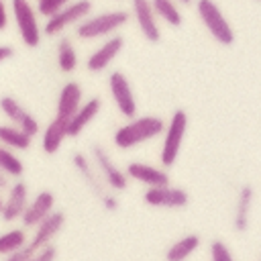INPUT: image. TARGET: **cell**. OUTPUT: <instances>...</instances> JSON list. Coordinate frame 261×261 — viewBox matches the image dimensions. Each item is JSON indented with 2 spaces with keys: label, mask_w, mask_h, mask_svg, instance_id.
Returning <instances> with one entry per match:
<instances>
[{
  "label": "cell",
  "mask_w": 261,
  "mask_h": 261,
  "mask_svg": "<svg viewBox=\"0 0 261 261\" xmlns=\"http://www.w3.org/2000/svg\"><path fill=\"white\" fill-rule=\"evenodd\" d=\"M165 128L167 124L159 116H139V118L128 120L114 133V145L118 149H130V147H137L145 141H151L163 135Z\"/></svg>",
  "instance_id": "6da1fadb"
},
{
  "label": "cell",
  "mask_w": 261,
  "mask_h": 261,
  "mask_svg": "<svg viewBox=\"0 0 261 261\" xmlns=\"http://www.w3.org/2000/svg\"><path fill=\"white\" fill-rule=\"evenodd\" d=\"M128 22V12L126 10H110V12H100L94 16H88L77 24V37L84 41H92L98 37H110L118 29H122Z\"/></svg>",
  "instance_id": "7a4b0ae2"
},
{
  "label": "cell",
  "mask_w": 261,
  "mask_h": 261,
  "mask_svg": "<svg viewBox=\"0 0 261 261\" xmlns=\"http://www.w3.org/2000/svg\"><path fill=\"white\" fill-rule=\"evenodd\" d=\"M196 10H198L202 24L208 29V33L212 35V39L216 43H220V45H232L234 43V31L214 0H198Z\"/></svg>",
  "instance_id": "3957f363"
},
{
  "label": "cell",
  "mask_w": 261,
  "mask_h": 261,
  "mask_svg": "<svg viewBox=\"0 0 261 261\" xmlns=\"http://www.w3.org/2000/svg\"><path fill=\"white\" fill-rule=\"evenodd\" d=\"M186 130H188V114H186V110L177 108L171 114L167 128L163 133V145H161V153H159L163 167H171L175 163L181 143H184V137H186Z\"/></svg>",
  "instance_id": "277c9868"
},
{
  "label": "cell",
  "mask_w": 261,
  "mask_h": 261,
  "mask_svg": "<svg viewBox=\"0 0 261 261\" xmlns=\"http://www.w3.org/2000/svg\"><path fill=\"white\" fill-rule=\"evenodd\" d=\"M12 16L18 29L22 43L31 49L39 47L41 43V29L37 22V10L31 6L29 0H12Z\"/></svg>",
  "instance_id": "5b68a950"
},
{
  "label": "cell",
  "mask_w": 261,
  "mask_h": 261,
  "mask_svg": "<svg viewBox=\"0 0 261 261\" xmlns=\"http://www.w3.org/2000/svg\"><path fill=\"white\" fill-rule=\"evenodd\" d=\"M90 12H92V0H75V2H69L57 14H53L51 18H47L43 33L49 35V37H55V35L63 33L67 27H71L75 22L80 24L82 20H86L90 16Z\"/></svg>",
  "instance_id": "8992f818"
},
{
  "label": "cell",
  "mask_w": 261,
  "mask_h": 261,
  "mask_svg": "<svg viewBox=\"0 0 261 261\" xmlns=\"http://www.w3.org/2000/svg\"><path fill=\"white\" fill-rule=\"evenodd\" d=\"M108 90H110V96H112L118 112L122 116H126L128 120L137 118L135 116L137 114V100H135L130 82L122 71H112L108 75Z\"/></svg>",
  "instance_id": "52a82bcc"
},
{
  "label": "cell",
  "mask_w": 261,
  "mask_h": 261,
  "mask_svg": "<svg viewBox=\"0 0 261 261\" xmlns=\"http://www.w3.org/2000/svg\"><path fill=\"white\" fill-rule=\"evenodd\" d=\"M145 204L153 208H184L190 202V196L184 188L161 186V188H147L143 194Z\"/></svg>",
  "instance_id": "ba28073f"
},
{
  "label": "cell",
  "mask_w": 261,
  "mask_h": 261,
  "mask_svg": "<svg viewBox=\"0 0 261 261\" xmlns=\"http://www.w3.org/2000/svg\"><path fill=\"white\" fill-rule=\"evenodd\" d=\"M0 110L6 114V118H8L14 126L22 128V130L29 133L31 137H35V135L41 130L37 118H35L27 108H22L20 102H16V98H12V96H2V98H0Z\"/></svg>",
  "instance_id": "9c48e42d"
},
{
  "label": "cell",
  "mask_w": 261,
  "mask_h": 261,
  "mask_svg": "<svg viewBox=\"0 0 261 261\" xmlns=\"http://www.w3.org/2000/svg\"><path fill=\"white\" fill-rule=\"evenodd\" d=\"M122 47H124L122 35H112V37H108V39H106L98 49H94V51L90 53V57L86 59L88 71H92V73L104 71V69L110 65V61L122 51Z\"/></svg>",
  "instance_id": "30bf717a"
},
{
  "label": "cell",
  "mask_w": 261,
  "mask_h": 261,
  "mask_svg": "<svg viewBox=\"0 0 261 261\" xmlns=\"http://www.w3.org/2000/svg\"><path fill=\"white\" fill-rule=\"evenodd\" d=\"M92 155H94V163H96V167H98V171H100L102 179H104L112 190H118V192L126 190L128 175L112 163L110 155H108L102 147H98V145H96V147H92Z\"/></svg>",
  "instance_id": "8fae6325"
},
{
  "label": "cell",
  "mask_w": 261,
  "mask_h": 261,
  "mask_svg": "<svg viewBox=\"0 0 261 261\" xmlns=\"http://www.w3.org/2000/svg\"><path fill=\"white\" fill-rule=\"evenodd\" d=\"M133 2V14L135 20L143 33V37L149 43H159L161 41V31L157 24V14L153 10L151 0H130Z\"/></svg>",
  "instance_id": "7c38bea8"
},
{
  "label": "cell",
  "mask_w": 261,
  "mask_h": 261,
  "mask_svg": "<svg viewBox=\"0 0 261 261\" xmlns=\"http://www.w3.org/2000/svg\"><path fill=\"white\" fill-rule=\"evenodd\" d=\"M53 206H55V196H53L49 190L39 192V194L33 198V202L27 206V210H24V214H22V218H20L22 226H24V228H37L45 218L51 216Z\"/></svg>",
  "instance_id": "4fadbf2b"
},
{
  "label": "cell",
  "mask_w": 261,
  "mask_h": 261,
  "mask_svg": "<svg viewBox=\"0 0 261 261\" xmlns=\"http://www.w3.org/2000/svg\"><path fill=\"white\" fill-rule=\"evenodd\" d=\"M124 173H126L130 179H135V181H139V184H143V186H147V188L169 186V175H167L165 169L153 167V165H147V163H141V161H130V163L126 165Z\"/></svg>",
  "instance_id": "5bb4252c"
},
{
  "label": "cell",
  "mask_w": 261,
  "mask_h": 261,
  "mask_svg": "<svg viewBox=\"0 0 261 261\" xmlns=\"http://www.w3.org/2000/svg\"><path fill=\"white\" fill-rule=\"evenodd\" d=\"M29 188L24 181H16L10 186L8 190V196L4 200V208L0 212L2 220L4 222H14L16 218H22L27 206H29Z\"/></svg>",
  "instance_id": "9a60e30c"
},
{
  "label": "cell",
  "mask_w": 261,
  "mask_h": 261,
  "mask_svg": "<svg viewBox=\"0 0 261 261\" xmlns=\"http://www.w3.org/2000/svg\"><path fill=\"white\" fill-rule=\"evenodd\" d=\"M63 224H65V214L59 212V210H53L51 216L45 218V220L35 228V234H33V239L29 241V247L37 253V251H41L43 247L51 245L53 237L63 228Z\"/></svg>",
  "instance_id": "2e32d148"
},
{
  "label": "cell",
  "mask_w": 261,
  "mask_h": 261,
  "mask_svg": "<svg viewBox=\"0 0 261 261\" xmlns=\"http://www.w3.org/2000/svg\"><path fill=\"white\" fill-rule=\"evenodd\" d=\"M82 108V86L77 82H65L57 96V114L59 118L71 120Z\"/></svg>",
  "instance_id": "e0dca14e"
},
{
  "label": "cell",
  "mask_w": 261,
  "mask_h": 261,
  "mask_svg": "<svg viewBox=\"0 0 261 261\" xmlns=\"http://www.w3.org/2000/svg\"><path fill=\"white\" fill-rule=\"evenodd\" d=\"M253 196H255V190L249 184H243L237 192V204H234V216H232V228L237 232H245L249 228Z\"/></svg>",
  "instance_id": "ac0fdd59"
},
{
  "label": "cell",
  "mask_w": 261,
  "mask_h": 261,
  "mask_svg": "<svg viewBox=\"0 0 261 261\" xmlns=\"http://www.w3.org/2000/svg\"><path fill=\"white\" fill-rule=\"evenodd\" d=\"M67 126H69V120L59 118V116H55L47 124V128L43 130V137H41V147L47 155H53L59 151L63 139L67 137Z\"/></svg>",
  "instance_id": "d6986e66"
},
{
  "label": "cell",
  "mask_w": 261,
  "mask_h": 261,
  "mask_svg": "<svg viewBox=\"0 0 261 261\" xmlns=\"http://www.w3.org/2000/svg\"><path fill=\"white\" fill-rule=\"evenodd\" d=\"M100 108H102V100L100 98H90L88 102H84L82 104V108L75 112V116L69 120V126H67V137H77L96 116H98V112H100Z\"/></svg>",
  "instance_id": "ffe728a7"
},
{
  "label": "cell",
  "mask_w": 261,
  "mask_h": 261,
  "mask_svg": "<svg viewBox=\"0 0 261 261\" xmlns=\"http://www.w3.org/2000/svg\"><path fill=\"white\" fill-rule=\"evenodd\" d=\"M200 243H202V239H200V234H196V232H190V234L177 239V241H175L173 245H169V249L165 251V261H186L188 257H192V255L198 251Z\"/></svg>",
  "instance_id": "44dd1931"
},
{
  "label": "cell",
  "mask_w": 261,
  "mask_h": 261,
  "mask_svg": "<svg viewBox=\"0 0 261 261\" xmlns=\"http://www.w3.org/2000/svg\"><path fill=\"white\" fill-rule=\"evenodd\" d=\"M33 143V137L29 133H24L22 128L14 126V124H0V145L4 147H12L18 151H27Z\"/></svg>",
  "instance_id": "7402d4cb"
},
{
  "label": "cell",
  "mask_w": 261,
  "mask_h": 261,
  "mask_svg": "<svg viewBox=\"0 0 261 261\" xmlns=\"http://www.w3.org/2000/svg\"><path fill=\"white\" fill-rule=\"evenodd\" d=\"M57 65L63 73H71L77 67V53L67 37H61L57 43Z\"/></svg>",
  "instance_id": "603a6c76"
},
{
  "label": "cell",
  "mask_w": 261,
  "mask_h": 261,
  "mask_svg": "<svg viewBox=\"0 0 261 261\" xmlns=\"http://www.w3.org/2000/svg\"><path fill=\"white\" fill-rule=\"evenodd\" d=\"M27 232L24 228H12L4 234H0V255L8 257L16 251H20L22 247H27Z\"/></svg>",
  "instance_id": "cb8c5ba5"
},
{
  "label": "cell",
  "mask_w": 261,
  "mask_h": 261,
  "mask_svg": "<svg viewBox=\"0 0 261 261\" xmlns=\"http://www.w3.org/2000/svg\"><path fill=\"white\" fill-rule=\"evenodd\" d=\"M153 10L157 14V18H161L163 22H167L169 27H179L181 24V12L177 8V4L173 0H151Z\"/></svg>",
  "instance_id": "d4e9b609"
},
{
  "label": "cell",
  "mask_w": 261,
  "mask_h": 261,
  "mask_svg": "<svg viewBox=\"0 0 261 261\" xmlns=\"http://www.w3.org/2000/svg\"><path fill=\"white\" fill-rule=\"evenodd\" d=\"M71 161H73V165L77 167V171L86 177V184H88V186H90V188H92L100 198H102V196H106V194L102 192V188H100V184H98L96 175H94V169H92V163L88 161V157H86V155H82V153L77 151V153H73V155H71Z\"/></svg>",
  "instance_id": "484cf974"
},
{
  "label": "cell",
  "mask_w": 261,
  "mask_h": 261,
  "mask_svg": "<svg viewBox=\"0 0 261 261\" xmlns=\"http://www.w3.org/2000/svg\"><path fill=\"white\" fill-rule=\"evenodd\" d=\"M0 169L8 175V177H20L24 173V165L22 161L6 147L0 145Z\"/></svg>",
  "instance_id": "4316f807"
},
{
  "label": "cell",
  "mask_w": 261,
  "mask_h": 261,
  "mask_svg": "<svg viewBox=\"0 0 261 261\" xmlns=\"http://www.w3.org/2000/svg\"><path fill=\"white\" fill-rule=\"evenodd\" d=\"M69 4V0H37V12L41 16L51 18L53 14H57L61 8H65Z\"/></svg>",
  "instance_id": "83f0119b"
},
{
  "label": "cell",
  "mask_w": 261,
  "mask_h": 261,
  "mask_svg": "<svg viewBox=\"0 0 261 261\" xmlns=\"http://www.w3.org/2000/svg\"><path fill=\"white\" fill-rule=\"evenodd\" d=\"M210 261H234L232 251L224 241H212L210 243Z\"/></svg>",
  "instance_id": "f1b7e54d"
},
{
  "label": "cell",
  "mask_w": 261,
  "mask_h": 261,
  "mask_svg": "<svg viewBox=\"0 0 261 261\" xmlns=\"http://www.w3.org/2000/svg\"><path fill=\"white\" fill-rule=\"evenodd\" d=\"M55 257H57L55 245H47V247H43L41 251H37L31 261H55Z\"/></svg>",
  "instance_id": "f546056e"
},
{
  "label": "cell",
  "mask_w": 261,
  "mask_h": 261,
  "mask_svg": "<svg viewBox=\"0 0 261 261\" xmlns=\"http://www.w3.org/2000/svg\"><path fill=\"white\" fill-rule=\"evenodd\" d=\"M33 255H35V251L27 245V247H22L20 251H16V253L8 255V257H6V261H31V259H33Z\"/></svg>",
  "instance_id": "4dcf8cb0"
},
{
  "label": "cell",
  "mask_w": 261,
  "mask_h": 261,
  "mask_svg": "<svg viewBox=\"0 0 261 261\" xmlns=\"http://www.w3.org/2000/svg\"><path fill=\"white\" fill-rule=\"evenodd\" d=\"M6 27H8V10H6L4 0H0V31H4Z\"/></svg>",
  "instance_id": "1f68e13d"
},
{
  "label": "cell",
  "mask_w": 261,
  "mask_h": 261,
  "mask_svg": "<svg viewBox=\"0 0 261 261\" xmlns=\"http://www.w3.org/2000/svg\"><path fill=\"white\" fill-rule=\"evenodd\" d=\"M102 204H104V208H108V210H116V208H118V200H116L114 196H102Z\"/></svg>",
  "instance_id": "d6a6232c"
},
{
  "label": "cell",
  "mask_w": 261,
  "mask_h": 261,
  "mask_svg": "<svg viewBox=\"0 0 261 261\" xmlns=\"http://www.w3.org/2000/svg\"><path fill=\"white\" fill-rule=\"evenodd\" d=\"M12 55H14V49L10 45H0V63L6 61V59H10Z\"/></svg>",
  "instance_id": "836d02e7"
},
{
  "label": "cell",
  "mask_w": 261,
  "mask_h": 261,
  "mask_svg": "<svg viewBox=\"0 0 261 261\" xmlns=\"http://www.w3.org/2000/svg\"><path fill=\"white\" fill-rule=\"evenodd\" d=\"M6 186H8V175L0 169V190H2V188H6Z\"/></svg>",
  "instance_id": "e575fe53"
},
{
  "label": "cell",
  "mask_w": 261,
  "mask_h": 261,
  "mask_svg": "<svg viewBox=\"0 0 261 261\" xmlns=\"http://www.w3.org/2000/svg\"><path fill=\"white\" fill-rule=\"evenodd\" d=\"M181 4H192V0H179Z\"/></svg>",
  "instance_id": "d590c367"
},
{
  "label": "cell",
  "mask_w": 261,
  "mask_h": 261,
  "mask_svg": "<svg viewBox=\"0 0 261 261\" xmlns=\"http://www.w3.org/2000/svg\"><path fill=\"white\" fill-rule=\"evenodd\" d=\"M2 208H4V200L0 198V212H2Z\"/></svg>",
  "instance_id": "8d00e7d4"
},
{
  "label": "cell",
  "mask_w": 261,
  "mask_h": 261,
  "mask_svg": "<svg viewBox=\"0 0 261 261\" xmlns=\"http://www.w3.org/2000/svg\"><path fill=\"white\" fill-rule=\"evenodd\" d=\"M259 2H261V0H259Z\"/></svg>",
  "instance_id": "74e56055"
},
{
  "label": "cell",
  "mask_w": 261,
  "mask_h": 261,
  "mask_svg": "<svg viewBox=\"0 0 261 261\" xmlns=\"http://www.w3.org/2000/svg\"><path fill=\"white\" fill-rule=\"evenodd\" d=\"M259 261H261V259H259Z\"/></svg>",
  "instance_id": "f35d334b"
}]
</instances>
